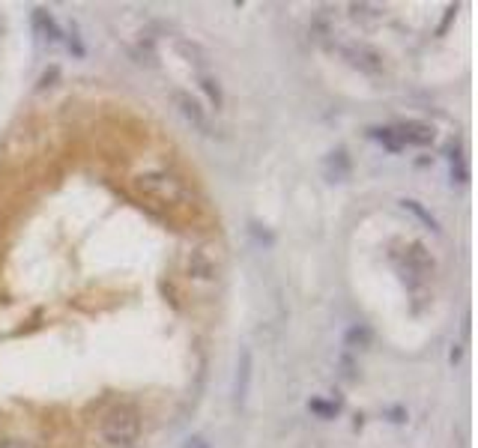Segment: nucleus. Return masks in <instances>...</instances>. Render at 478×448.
Instances as JSON below:
<instances>
[{
	"label": "nucleus",
	"mask_w": 478,
	"mask_h": 448,
	"mask_svg": "<svg viewBox=\"0 0 478 448\" xmlns=\"http://www.w3.org/2000/svg\"><path fill=\"white\" fill-rule=\"evenodd\" d=\"M186 272L195 281H215L219 278V257H212L210 248H195L186 260Z\"/></svg>",
	"instance_id": "nucleus-7"
},
{
	"label": "nucleus",
	"mask_w": 478,
	"mask_h": 448,
	"mask_svg": "<svg viewBox=\"0 0 478 448\" xmlns=\"http://www.w3.org/2000/svg\"><path fill=\"white\" fill-rule=\"evenodd\" d=\"M350 170H353V165H350L347 150L329 152L326 161H323V176H326L329 183H347V179H350Z\"/></svg>",
	"instance_id": "nucleus-10"
},
{
	"label": "nucleus",
	"mask_w": 478,
	"mask_h": 448,
	"mask_svg": "<svg viewBox=\"0 0 478 448\" xmlns=\"http://www.w3.org/2000/svg\"><path fill=\"white\" fill-rule=\"evenodd\" d=\"M33 30L39 36L42 45H60L63 42V30L57 27L51 12H45V9H33Z\"/></svg>",
	"instance_id": "nucleus-9"
},
{
	"label": "nucleus",
	"mask_w": 478,
	"mask_h": 448,
	"mask_svg": "<svg viewBox=\"0 0 478 448\" xmlns=\"http://www.w3.org/2000/svg\"><path fill=\"white\" fill-rule=\"evenodd\" d=\"M0 448H39V445L24 436H6V439H0Z\"/></svg>",
	"instance_id": "nucleus-17"
},
{
	"label": "nucleus",
	"mask_w": 478,
	"mask_h": 448,
	"mask_svg": "<svg viewBox=\"0 0 478 448\" xmlns=\"http://www.w3.org/2000/svg\"><path fill=\"white\" fill-rule=\"evenodd\" d=\"M135 188L161 206H183L192 201V188L170 170H143L135 176Z\"/></svg>",
	"instance_id": "nucleus-1"
},
{
	"label": "nucleus",
	"mask_w": 478,
	"mask_h": 448,
	"mask_svg": "<svg viewBox=\"0 0 478 448\" xmlns=\"http://www.w3.org/2000/svg\"><path fill=\"white\" fill-rule=\"evenodd\" d=\"M197 84H201V90L206 93V99H210V105L219 111V108L224 105V93H221V84L215 81L212 75H206V72H201V78H197Z\"/></svg>",
	"instance_id": "nucleus-11"
},
{
	"label": "nucleus",
	"mask_w": 478,
	"mask_h": 448,
	"mask_svg": "<svg viewBox=\"0 0 478 448\" xmlns=\"http://www.w3.org/2000/svg\"><path fill=\"white\" fill-rule=\"evenodd\" d=\"M395 132H398L404 147H407V143H412V147H430V143H434V129H430L428 123H419V120H407V123L395 125Z\"/></svg>",
	"instance_id": "nucleus-8"
},
{
	"label": "nucleus",
	"mask_w": 478,
	"mask_h": 448,
	"mask_svg": "<svg viewBox=\"0 0 478 448\" xmlns=\"http://www.w3.org/2000/svg\"><path fill=\"white\" fill-rule=\"evenodd\" d=\"M177 48H179V54H183V57H186L188 63H195L197 69H203V63H206V54H203L201 48H197L195 42H186V39H179V42H177Z\"/></svg>",
	"instance_id": "nucleus-15"
},
{
	"label": "nucleus",
	"mask_w": 478,
	"mask_h": 448,
	"mask_svg": "<svg viewBox=\"0 0 478 448\" xmlns=\"http://www.w3.org/2000/svg\"><path fill=\"white\" fill-rule=\"evenodd\" d=\"M0 33H3V18H0Z\"/></svg>",
	"instance_id": "nucleus-21"
},
{
	"label": "nucleus",
	"mask_w": 478,
	"mask_h": 448,
	"mask_svg": "<svg viewBox=\"0 0 478 448\" xmlns=\"http://www.w3.org/2000/svg\"><path fill=\"white\" fill-rule=\"evenodd\" d=\"M344 344H347V347H353V349H365V347H371V329H368V326H353V329H347Z\"/></svg>",
	"instance_id": "nucleus-14"
},
{
	"label": "nucleus",
	"mask_w": 478,
	"mask_h": 448,
	"mask_svg": "<svg viewBox=\"0 0 478 448\" xmlns=\"http://www.w3.org/2000/svg\"><path fill=\"white\" fill-rule=\"evenodd\" d=\"M389 416H392V421H395V425H401V421L407 418V412H404V409H389Z\"/></svg>",
	"instance_id": "nucleus-20"
},
{
	"label": "nucleus",
	"mask_w": 478,
	"mask_h": 448,
	"mask_svg": "<svg viewBox=\"0 0 478 448\" xmlns=\"http://www.w3.org/2000/svg\"><path fill=\"white\" fill-rule=\"evenodd\" d=\"M170 99H174V108L179 111V116L192 125L195 132L201 134H212V123H210V114H206V108L197 102L192 93H186V90H170Z\"/></svg>",
	"instance_id": "nucleus-4"
},
{
	"label": "nucleus",
	"mask_w": 478,
	"mask_h": 448,
	"mask_svg": "<svg viewBox=\"0 0 478 448\" xmlns=\"http://www.w3.org/2000/svg\"><path fill=\"white\" fill-rule=\"evenodd\" d=\"M141 434V409L135 403H114L99 421V436L111 448L132 445Z\"/></svg>",
	"instance_id": "nucleus-2"
},
{
	"label": "nucleus",
	"mask_w": 478,
	"mask_h": 448,
	"mask_svg": "<svg viewBox=\"0 0 478 448\" xmlns=\"http://www.w3.org/2000/svg\"><path fill=\"white\" fill-rule=\"evenodd\" d=\"M341 54H344V60L350 63V66L365 72V75H380L383 72V54L368 48V45H344Z\"/></svg>",
	"instance_id": "nucleus-6"
},
{
	"label": "nucleus",
	"mask_w": 478,
	"mask_h": 448,
	"mask_svg": "<svg viewBox=\"0 0 478 448\" xmlns=\"http://www.w3.org/2000/svg\"><path fill=\"white\" fill-rule=\"evenodd\" d=\"M308 409H311V412H317L320 418H335V412H338L335 403H326V400H311V403H308Z\"/></svg>",
	"instance_id": "nucleus-16"
},
{
	"label": "nucleus",
	"mask_w": 478,
	"mask_h": 448,
	"mask_svg": "<svg viewBox=\"0 0 478 448\" xmlns=\"http://www.w3.org/2000/svg\"><path fill=\"white\" fill-rule=\"evenodd\" d=\"M395 263H398V272L404 281H410V287H419L425 278L434 272V257L425 251V245H407L401 254H395Z\"/></svg>",
	"instance_id": "nucleus-3"
},
{
	"label": "nucleus",
	"mask_w": 478,
	"mask_h": 448,
	"mask_svg": "<svg viewBox=\"0 0 478 448\" xmlns=\"http://www.w3.org/2000/svg\"><path fill=\"white\" fill-rule=\"evenodd\" d=\"M371 138H374V141H380V143H383V150H386V152H392V156H395V152H401V150H404V143H401V138H398V132H395V129H371Z\"/></svg>",
	"instance_id": "nucleus-13"
},
{
	"label": "nucleus",
	"mask_w": 478,
	"mask_h": 448,
	"mask_svg": "<svg viewBox=\"0 0 478 448\" xmlns=\"http://www.w3.org/2000/svg\"><path fill=\"white\" fill-rule=\"evenodd\" d=\"M251 376H255V356H251V347H239L237 367H233V385H230V398H233V407L237 409H242L248 400Z\"/></svg>",
	"instance_id": "nucleus-5"
},
{
	"label": "nucleus",
	"mask_w": 478,
	"mask_h": 448,
	"mask_svg": "<svg viewBox=\"0 0 478 448\" xmlns=\"http://www.w3.org/2000/svg\"><path fill=\"white\" fill-rule=\"evenodd\" d=\"M401 206H404V210H407V212H412V215H416V218L421 221V224H425V227L428 230H439V221L434 218V215H430L428 210H425V206H421L419 201H412V197H407V201H401Z\"/></svg>",
	"instance_id": "nucleus-12"
},
{
	"label": "nucleus",
	"mask_w": 478,
	"mask_h": 448,
	"mask_svg": "<svg viewBox=\"0 0 478 448\" xmlns=\"http://www.w3.org/2000/svg\"><path fill=\"white\" fill-rule=\"evenodd\" d=\"M57 78H60V69H57V66H51V69H48V72H45V75L39 78V90L51 87V84H54V81H57Z\"/></svg>",
	"instance_id": "nucleus-18"
},
{
	"label": "nucleus",
	"mask_w": 478,
	"mask_h": 448,
	"mask_svg": "<svg viewBox=\"0 0 478 448\" xmlns=\"http://www.w3.org/2000/svg\"><path fill=\"white\" fill-rule=\"evenodd\" d=\"M183 448H210V442H206V436L195 434V436H188V439H186Z\"/></svg>",
	"instance_id": "nucleus-19"
}]
</instances>
